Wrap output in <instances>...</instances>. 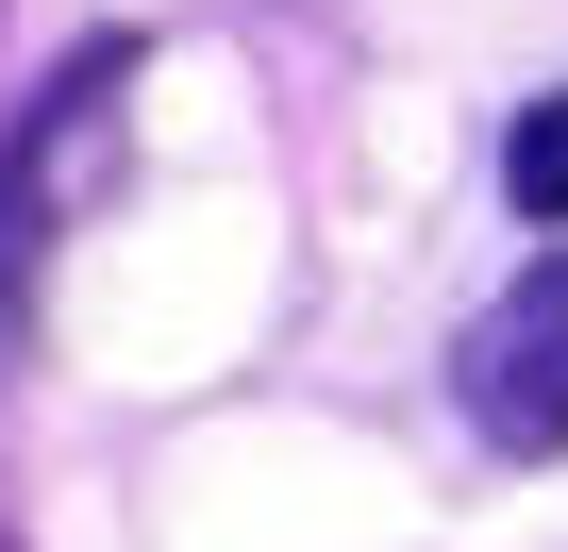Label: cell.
Masks as SVG:
<instances>
[{
    "label": "cell",
    "mask_w": 568,
    "mask_h": 552,
    "mask_svg": "<svg viewBox=\"0 0 568 552\" xmlns=\"http://www.w3.org/2000/svg\"><path fill=\"white\" fill-rule=\"evenodd\" d=\"M118 84H134V51H118V34H84V51H68V84L34 101V134L0 151V251H51V234L118 184Z\"/></svg>",
    "instance_id": "obj_2"
},
{
    "label": "cell",
    "mask_w": 568,
    "mask_h": 552,
    "mask_svg": "<svg viewBox=\"0 0 568 552\" xmlns=\"http://www.w3.org/2000/svg\"><path fill=\"white\" fill-rule=\"evenodd\" d=\"M501 201L568 234V84H551V101H518V134H501Z\"/></svg>",
    "instance_id": "obj_3"
},
{
    "label": "cell",
    "mask_w": 568,
    "mask_h": 552,
    "mask_svg": "<svg viewBox=\"0 0 568 552\" xmlns=\"http://www.w3.org/2000/svg\"><path fill=\"white\" fill-rule=\"evenodd\" d=\"M0 552H18V535H0Z\"/></svg>",
    "instance_id": "obj_4"
},
{
    "label": "cell",
    "mask_w": 568,
    "mask_h": 552,
    "mask_svg": "<svg viewBox=\"0 0 568 552\" xmlns=\"http://www.w3.org/2000/svg\"><path fill=\"white\" fill-rule=\"evenodd\" d=\"M452 385H468L485 452H518V469H551V452H568V251H535L518 285H501V302L468 319Z\"/></svg>",
    "instance_id": "obj_1"
}]
</instances>
